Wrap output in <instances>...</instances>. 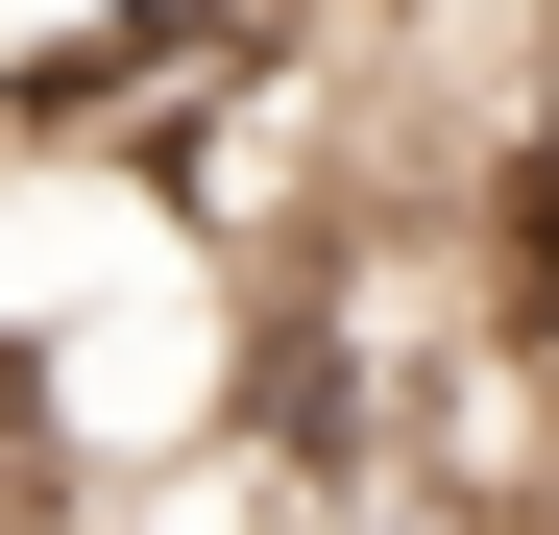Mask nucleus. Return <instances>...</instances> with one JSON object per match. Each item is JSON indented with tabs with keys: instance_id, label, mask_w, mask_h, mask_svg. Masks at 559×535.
Wrapping results in <instances>:
<instances>
[{
	"instance_id": "nucleus-1",
	"label": "nucleus",
	"mask_w": 559,
	"mask_h": 535,
	"mask_svg": "<svg viewBox=\"0 0 559 535\" xmlns=\"http://www.w3.org/2000/svg\"><path fill=\"white\" fill-rule=\"evenodd\" d=\"M487 219H511V293H535V366H559V146H487Z\"/></svg>"
}]
</instances>
